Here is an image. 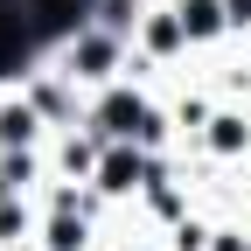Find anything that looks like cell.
<instances>
[{
	"label": "cell",
	"mask_w": 251,
	"mask_h": 251,
	"mask_svg": "<svg viewBox=\"0 0 251 251\" xmlns=\"http://www.w3.org/2000/svg\"><path fill=\"white\" fill-rule=\"evenodd\" d=\"M98 126H105L112 140H153V112L140 98H126V91H112V98L98 105Z\"/></svg>",
	"instance_id": "cell-1"
},
{
	"label": "cell",
	"mask_w": 251,
	"mask_h": 251,
	"mask_svg": "<svg viewBox=\"0 0 251 251\" xmlns=\"http://www.w3.org/2000/svg\"><path fill=\"white\" fill-rule=\"evenodd\" d=\"M112 56H119V42H112V35H84V42L70 49V70H84V77H105V70H112Z\"/></svg>",
	"instance_id": "cell-2"
},
{
	"label": "cell",
	"mask_w": 251,
	"mask_h": 251,
	"mask_svg": "<svg viewBox=\"0 0 251 251\" xmlns=\"http://www.w3.org/2000/svg\"><path fill=\"white\" fill-rule=\"evenodd\" d=\"M230 14H224V0H181V28L188 35H216Z\"/></svg>",
	"instance_id": "cell-3"
},
{
	"label": "cell",
	"mask_w": 251,
	"mask_h": 251,
	"mask_svg": "<svg viewBox=\"0 0 251 251\" xmlns=\"http://www.w3.org/2000/svg\"><path fill=\"white\" fill-rule=\"evenodd\" d=\"M140 175H147V168H140V153H126V147L105 153V188H112V196H119V188H133Z\"/></svg>",
	"instance_id": "cell-4"
},
{
	"label": "cell",
	"mask_w": 251,
	"mask_h": 251,
	"mask_svg": "<svg viewBox=\"0 0 251 251\" xmlns=\"http://www.w3.org/2000/svg\"><path fill=\"white\" fill-rule=\"evenodd\" d=\"M28 133H35V112H28V105H7V112H0V140H7V147H21Z\"/></svg>",
	"instance_id": "cell-5"
},
{
	"label": "cell",
	"mask_w": 251,
	"mask_h": 251,
	"mask_svg": "<svg viewBox=\"0 0 251 251\" xmlns=\"http://www.w3.org/2000/svg\"><path fill=\"white\" fill-rule=\"evenodd\" d=\"M84 244V230L70 224V216H56V230H49V251H77Z\"/></svg>",
	"instance_id": "cell-6"
},
{
	"label": "cell",
	"mask_w": 251,
	"mask_h": 251,
	"mask_svg": "<svg viewBox=\"0 0 251 251\" xmlns=\"http://www.w3.org/2000/svg\"><path fill=\"white\" fill-rule=\"evenodd\" d=\"M14 230H21V209H14V202H0V237H14Z\"/></svg>",
	"instance_id": "cell-7"
},
{
	"label": "cell",
	"mask_w": 251,
	"mask_h": 251,
	"mask_svg": "<svg viewBox=\"0 0 251 251\" xmlns=\"http://www.w3.org/2000/svg\"><path fill=\"white\" fill-rule=\"evenodd\" d=\"M224 14L230 21H251V0H224Z\"/></svg>",
	"instance_id": "cell-8"
}]
</instances>
